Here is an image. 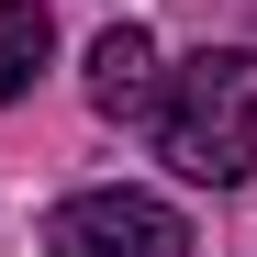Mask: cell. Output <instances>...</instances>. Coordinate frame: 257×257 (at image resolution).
<instances>
[{
  "label": "cell",
  "instance_id": "cell-1",
  "mask_svg": "<svg viewBox=\"0 0 257 257\" xmlns=\"http://www.w3.org/2000/svg\"><path fill=\"white\" fill-rule=\"evenodd\" d=\"M157 157L179 179H201V190H246L257 179V56L246 45H201L157 90Z\"/></svg>",
  "mask_w": 257,
  "mask_h": 257
},
{
  "label": "cell",
  "instance_id": "cell-2",
  "mask_svg": "<svg viewBox=\"0 0 257 257\" xmlns=\"http://www.w3.org/2000/svg\"><path fill=\"white\" fill-rule=\"evenodd\" d=\"M45 246L56 257H190V224L157 190H78L45 212Z\"/></svg>",
  "mask_w": 257,
  "mask_h": 257
},
{
  "label": "cell",
  "instance_id": "cell-4",
  "mask_svg": "<svg viewBox=\"0 0 257 257\" xmlns=\"http://www.w3.org/2000/svg\"><path fill=\"white\" fill-rule=\"evenodd\" d=\"M45 56H56L45 0H0V101H23L34 78H45Z\"/></svg>",
  "mask_w": 257,
  "mask_h": 257
},
{
  "label": "cell",
  "instance_id": "cell-3",
  "mask_svg": "<svg viewBox=\"0 0 257 257\" xmlns=\"http://www.w3.org/2000/svg\"><path fill=\"white\" fill-rule=\"evenodd\" d=\"M90 112L101 123H135V112H157V45L135 23H112L101 45H90Z\"/></svg>",
  "mask_w": 257,
  "mask_h": 257
}]
</instances>
